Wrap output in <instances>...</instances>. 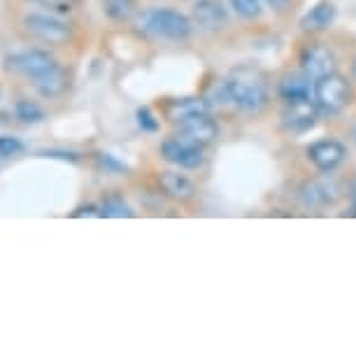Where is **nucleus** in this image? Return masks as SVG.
Here are the masks:
<instances>
[{
    "label": "nucleus",
    "instance_id": "3",
    "mask_svg": "<svg viewBox=\"0 0 356 356\" xmlns=\"http://www.w3.org/2000/svg\"><path fill=\"white\" fill-rule=\"evenodd\" d=\"M349 98H352V86L345 77L335 75V72L314 82V103L324 114L342 112L349 105Z\"/></svg>",
    "mask_w": 356,
    "mask_h": 356
},
{
    "label": "nucleus",
    "instance_id": "9",
    "mask_svg": "<svg viewBox=\"0 0 356 356\" xmlns=\"http://www.w3.org/2000/svg\"><path fill=\"white\" fill-rule=\"evenodd\" d=\"M300 68L312 82L335 72V56L324 44H310L300 54Z\"/></svg>",
    "mask_w": 356,
    "mask_h": 356
},
{
    "label": "nucleus",
    "instance_id": "4",
    "mask_svg": "<svg viewBox=\"0 0 356 356\" xmlns=\"http://www.w3.org/2000/svg\"><path fill=\"white\" fill-rule=\"evenodd\" d=\"M26 31L49 44H65L72 38L70 26L49 15H29L24 19Z\"/></svg>",
    "mask_w": 356,
    "mask_h": 356
},
{
    "label": "nucleus",
    "instance_id": "1",
    "mask_svg": "<svg viewBox=\"0 0 356 356\" xmlns=\"http://www.w3.org/2000/svg\"><path fill=\"white\" fill-rule=\"evenodd\" d=\"M228 103L240 107L243 112H261L268 105V82L264 72L250 65L235 68L224 79Z\"/></svg>",
    "mask_w": 356,
    "mask_h": 356
},
{
    "label": "nucleus",
    "instance_id": "25",
    "mask_svg": "<svg viewBox=\"0 0 356 356\" xmlns=\"http://www.w3.org/2000/svg\"><path fill=\"white\" fill-rule=\"evenodd\" d=\"M100 165L107 168V170H114V172H124L126 165H122L119 161H114V156H110V154H100Z\"/></svg>",
    "mask_w": 356,
    "mask_h": 356
},
{
    "label": "nucleus",
    "instance_id": "13",
    "mask_svg": "<svg viewBox=\"0 0 356 356\" xmlns=\"http://www.w3.org/2000/svg\"><path fill=\"white\" fill-rule=\"evenodd\" d=\"M333 19H335V5L331 0H321V3L314 5V8L300 19V29L305 33H319V31H326L328 26L333 24Z\"/></svg>",
    "mask_w": 356,
    "mask_h": 356
},
{
    "label": "nucleus",
    "instance_id": "18",
    "mask_svg": "<svg viewBox=\"0 0 356 356\" xmlns=\"http://www.w3.org/2000/svg\"><path fill=\"white\" fill-rule=\"evenodd\" d=\"M100 217L124 219V217H133V212H131V207L124 203V198L110 196L103 200V205H100Z\"/></svg>",
    "mask_w": 356,
    "mask_h": 356
},
{
    "label": "nucleus",
    "instance_id": "20",
    "mask_svg": "<svg viewBox=\"0 0 356 356\" xmlns=\"http://www.w3.org/2000/svg\"><path fill=\"white\" fill-rule=\"evenodd\" d=\"M105 12L117 22H124L136 12V0H105Z\"/></svg>",
    "mask_w": 356,
    "mask_h": 356
},
{
    "label": "nucleus",
    "instance_id": "19",
    "mask_svg": "<svg viewBox=\"0 0 356 356\" xmlns=\"http://www.w3.org/2000/svg\"><path fill=\"white\" fill-rule=\"evenodd\" d=\"M15 110L24 124H40L44 119V110L38 103H31V100H19Z\"/></svg>",
    "mask_w": 356,
    "mask_h": 356
},
{
    "label": "nucleus",
    "instance_id": "11",
    "mask_svg": "<svg viewBox=\"0 0 356 356\" xmlns=\"http://www.w3.org/2000/svg\"><path fill=\"white\" fill-rule=\"evenodd\" d=\"M193 19L200 29L205 31H219L226 24V8L219 0H198L193 5Z\"/></svg>",
    "mask_w": 356,
    "mask_h": 356
},
{
    "label": "nucleus",
    "instance_id": "17",
    "mask_svg": "<svg viewBox=\"0 0 356 356\" xmlns=\"http://www.w3.org/2000/svg\"><path fill=\"white\" fill-rule=\"evenodd\" d=\"M207 100H196V98H184V100H175V103L168 107V112H170V117L175 122H179V119L189 117V114H200V112H207Z\"/></svg>",
    "mask_w": 356,
    "mask_h": 356
},
{
    "label": "nucleus",
    "instance_id": "6",
    "mask_svg": "<svg viewBox=\"0 0 356 356\" xmlns=\"http://www.w3.org/2000/svg\"><path fill=\"white\" fill-rule=\"evenodd\" d=\"M177 136L189 140V143L205 147V145L214 143V138L219 136V126H217V122H212V119L207 117V112L189 114V117H184L177 122Z\"/></svg>",
    "mask_w": 356,
    "mask_h": 356
},
{
    "label": "nucleus",
    "instance_id": "16",
    "mask_svg": "<svg viewBox=\"0 0 356 356\" xmlns=\"http://www.w3.org/2000/svg\"><path fill=\"white\" fill-rule=\"evenodd\" d=\"M280 96L284 100H298L310 96V77L305 75H286L280 82Z\"/></svg>",
    "mask_w": 356,
    "mask_h": 356
},
{
    "label": "nucleus",
    "instance_id": "15",
    "mask_svg": "<svg viewBox=\"0 0 356 356\" xmlns=\"http://www.w3.org/2000/svg\"><path fill=\"white\" fill-rule=\"evenodd\" d=\"M159 182H161V189L175 200H189V198H193V193H196L193 184L179 172H163Z\"/></svg>",
    "mask_w": 356,
    "mask_h": 356
},
{
    "label": "nucleus",
    "instance_id": "26",
    "mask_svg": "<svg viewBox=\"0 0 356 356\" xmlns=\"http://www.w3.org/2000/svg\"><path fill=\"white\" fill-rule=\"evenodd\" d=\"M266 3H268V5H270V8H273V10H284V8H286V5H289V3H291V0H266Z\"/></svg>",
    "mask_w": 356,
    "mask_h": 356
},
{
    "label": "nucleus",
    "instance_id": "23",
    "mask_svg": "<svg viewBox=\"0 0 356 356\" xmlns=\"http://www.w3.org/2000/svg\"><path fill=\"white\" fill-rule=\"evenodd\" d=\"M35 3H40L42 8H49L54 12H72L77 5V0H35Z\"/></svg>",
    "mask_w": 356,
    "mask_h": 356
},
{
    "label": "nucleus",
    "instance_id": "14",
    "mask_svg": "<svg viewBox=\"0 0 356 356\" xmlns=\"http://www.w3.org/2000/svg\"><path fill=\"white\" fill-rule=\"evenodd\" d=\"M33 84H35L40 96L56 98L68 89V75H65V70L61 65H56V68H51L49 72H44V75L33 77Z\"/></svg>",
    "mask_w": 356,
    "mask_h": 356
},
{
    "label": "nucleus",
    "instance_id": "21",
    "mask_svg": "<svg viewBox=\"0 0 356 356\" xmlns=\"http://www.w3.org/2000/svg\"><path fill=\"white\" fill-rule=\"evenodd\" d=\"M231 8L243 19H257L261 15L259 0H231Z\"/></svg>",
    "mask_w": 356,
    "mask_h": 356
},
{
    "label": "nucleus",
    "instance_id": "22",
    "mask_svg": "<svg viewBox=\"0 0 356 356\" xmlns=\"http://www.w3.org/2000/svg\"><path fill=\"white\" fill-rule=\"evenodd\" d=\"M24 152V145L19 143L17 138L12 136H3L0 138V159H12L17 156V154Z\"/></svg>",
    "mask_w": 356,
    "mask_h": 356
},
{
    "label": "nucleus",
    "instance_id": "2",
    "mask_svg": "<svg viewBox=\"0 0 356 356\" xmlns=\"http://www.w3.org/2000/svg\"><path fill=\"white\" fill-rule=\"evenodd\" d=\"M140 29L147 35L163 38V40H186L191 35V22L182 12L156 8L140 17Z\"/></svg>",
    "mask_w": 356,
    "mask_h": 356
},
{
    "label": "nucleus",
    "instance_id": "7",
    "mask_svg": "<svg viewBox=\"0 0 356 356\" xmlns=\"http://www.w3.org/2000/svg\"><path fill=\"white\" fill-rule=\"evenodd\" d=\"M161 152H163V159L168 163H175L179 168H186V170H193V168L203 165V147L196 145V143H189V140L184 138H172V140H165L163 147H161Z\"/></svg>",
    "mask_w": 356,
    "mask_h": 356
},
{
    "label": "nucleus",
    "instance_id": "24",
    "mask_svg": "<svg viewBox=\"0 0 356 356\" xmlns=\"http://www.w3.org/2000/svg\"><path fill=\"white\" fill-rule=\"evenodd\" d=\"M138 124L143 126L145 131H149V133H154L159 129V122L154 119V114L147 110V107H143V110H138Z\"/></svg>",
    "mask_w": 356,
    "mask_h": 356
},
{
    "label": "nucleus",
    "instance_id": "5",
    "mask_svg": "<svg viewBox=\"0 0 356 356\" xmlns=\"http://www.w3.org/2000/svg\"><path fill=\"white\" fill-rule=\"evenodd\" d=\"M317 110L319 107L314 100H310V96L298 100H286V107L282 112V124L291 133H305L317 124Z\"/></svg>",
    "mask_w": 356,
    "mask_h": 356
},
{
    "label": "nucleus",
    "instance_id": "27",
    "mask_svg": "<svg viewBox=\"0 0 356 356\" xmlns=\"http://www.w3.org/2000/svg\"><path fill=\"white\" fill-rule=\"evenodd\" d=\"M352 138H354V143H356V124L352 126Z\"/></svg>",
    "mask_w": 356,
    "mask_h": 356
},
{
    "label": "nucleus",
    "instance_id": "10",
    "mask_svg": "<svg viewBox=\"0 0 356 356\" xmlns=\"http://www.w3.org/2000/svg\"><path fill=\"white\" fill-rule=\"evenodd\" d=\"M307 156H310V161L321 172H331L345 161L347 149L338 140H319V143H314L310 149H307Z\"/></svg>",
    "mask_w": 356,
    "mask_h": 356
},
{
    "label": "nucleus",
    "instance_id": "8",
    "mask_svg": "<svg viewBox=\"0 0 356 356\" xmlns=\"http://www.w3.org/2000/svg\"><path fill=\"white\" fill-rule=\"evenodd\" d=\"M56 58L47 51L40 49H31V51H19L8 56V68L15 72H22L26 77H40L44 72H49L51 68H56Z\"/></svg>",
    "mask_w": 356,
    "mask_h": 356
},
{
    "label": "nucleus",
    "instance_id": "12",
    "mask_svg": "<svg viewBox=\"0 0 356 356\" xmlns=\"http://www.w3.org/2000/svg\"><path fill=\"white\" fill-rule=\"evenodd\" d=\"M300 196H303V203L307 207H319V205H328L333 200H338L340 191L338 186L328 179H312V182H305L303 189H300Z\"/></svg>",
    "mask_w": 356,
    "mask_h": 356
}]
</instances>
